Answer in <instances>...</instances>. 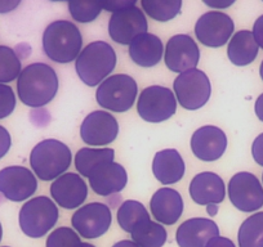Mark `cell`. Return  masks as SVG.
Instances as JSON below:
<instances>
[{"label": "cell", "instance_id": "cell-1", "mask_svg": "<svg viewBox=\"0 0 263 247\" xmlns=\"http://www.w3.org/2000/svg\"><path fill=\"white\" fill-rule=\"evenodd\" d=\"M58 90L54 70L45 64H32L22 70L17 80V93L24 105L37 108L50 103Z\"/></svg>", "mask_w": 263, "mask_h": 247}, {"label": "cell", "instance_id": "cell-2", "mask_svg": "<svg viewBox=\"0 0 263 247\" xmlns=\"http://www.w3.org/2000/svg\"><path fill=\"white\" fill-rule=\"evenodd\" d=\"M82 45V32L70 21L52 22L43 34L45 55L55 64H70L78 59Z\"/></svg>", "mask_w": 263, "mask_h": 247}, {"label": "cell", "instance_id": "cell-3", "mask_svg": "<svg viewBox=\"0 0 263 247\" xmlns=\"http://www.w3.org/2000/svg\"><path fill=\"white\" fill-rule=\"evenodd\" d=\"M116 66V53L106 42H93L82 50L75 64L78 76L88 87L102 84Z\"/></svg>", "mask_w": 263, "mask_h": 247}, {"label": "cell", "instance_id": "cell-4", "mask_svg": "<svg viewBox=\"0 0 263 247\" xmlns=\"http://www.w3.org/2000/svg\"><path fill=\"white\" fill-rule=\"evenodd\" d=\"M71 151L57 139H45L37 143L30 155V165L40 180H52L63 175L71 165Z\"/></svg>", "mask_w": 263, "mask_h": 247}, {"label": "cell", "instance_id": "cell-5", "mask_svg": "<svg viewBox=\"0 0 263 247\" xmlns=\"http://www.w3.org/2000/svg\"><path fill=\"white\" fill-rule=\"evenodd\" d=\"M58 220V209L50 198L40 196L27 201L20 211L21 231L30 238L44 237Z\"/></svg>", "mask_w": 263, "mask_h": 247}, {"label": "cell", "instance_id": "cell-6", "mask_svg": "<svg viewBox=\"0 0 263 247\" xmlns=\"http://www.w3.org/2000/svg\"><path fill=\"white\" fill-rule=\"evenodd\" d=\"M137 92V83L133 77L118 74L107 77L102 84H100L96 92V99L98 105L106 110L112 112H126L133 107Z\"/></svg>", "mask_w": 263, "mask_h": 247}, {"label": "cell", "instance_id": "cell-7", "mask_svg": "<svg viewBox=\"0 0 263 247\" xmlns=\"http://www.w3.org/2000/svg\"><path fill=\"white\" fill-rule=\"evenodd\" d=\"M173 88L179 105L190 111L204 107L211 98V81L201 70L192 69L179 74Z\"/></svg>", "mask_w": 263, "mask_h": 247}, {"label": "cell", "instance_id": "cell-8", "mask_svg": "<svg viewBox=\"0 0 263 247\" xmlns=\"http://www.w3.org/2000/svg\"><path fill=\"white\" fill-rule=\"evenodd\" d=\"M138 115L147 122H163L176 113L177 100L168 88L154 85L142 90L137 102Z\"/></svg>", "mask_w": 263, "mask_h": 247}, {"label": "cell", "instance_id": "cell-9", "mask_svg": "<svg viewBox=\"0 0 263 247\" xmlns=\"http://www.w3.org/2000/svg\"><path fill=\"white\" fill-rule=\"evenodd\" d=\"M232 205L244 213H253L263 206V187L255 175L247 171L235 174L229 183Z\"/></svg>", "mask_w": 263, "mask_h": 247}, {"label": "cell", "instance_id": "cell-10", "mask_svg": "<svg viewBox=\"0 0 263 247\" xmlns=\"http://www.w3.org/2000/svg\"><path fill=\"white\" fill-rule=\"evenodd\" d=\"M111 211L107 205L90 202L82 206L72 215L71 223L80 237L95 239L103 236L111 227Z\"/></svg>", "mask_w": 263, "mask_h": 247}, {"label": "cell", "instance_id": "cell-11", "mask_svg": "<svg viewBox=\"0 0 263 247\" xmlns=\"http://www.w3.org/2000/svg\"><path fill=\"white\" fill-rule=\"evenodd\" d=\"M147 31V21L137 7H129L115 12L108 22V34L112 42L121 45H130L132 42Z\"/></svg>", "mask_w": 263, "mask_h": 247}, {"label": "cell", "instance_id": "cell-12", "mask_svg": "<svg viewBox=\"0 0 263 247\" xmlns=\"http://www.w3.org/2000/svg\"><path fill=\"white\" fill-rule=\"evenodd\" d=\"M234 21L223 12L211 11L203 14L195 25L197 40L209 48L226 44L234 32Z\"/></svg>", "mask_w": 263, "mask_h": 247}, {"label": "cell", "instance_id": "cell-13", "mask_svg": "<svg viewBox=\"0 0 263 247\" xmlns=\"http://www.w3.org/2000/svg\"><path fill=\"white\" fill-rule=\"evenodd\" d=\"M37 190L34 174L24 166H8L0 170V193L9 201L21 202Z\"/></svg>", "mask_w": 263, "mask_h": 247}, {"label": "cell", "instance_id": "cell-14", "mask_svg": "<svg viewBox=\"0 0 263 247\" xmlns=\"http://www.w3.org/2000/svg\"><path fill=\"white\" fill-rule=\"evenodd\" d=\"M164 59L171 71L182 74L189 70L196 69L200 59V50L189 35H174L166 43Z\"/></svg>", "mask_w": 263, "mask_h": 247}, {"label": "cell", "instance_id": "cell-15", "mask_svg": "<svg viewBox=\"0 0 263 247\" xmlns=\"http://www.w3.org/2000/svg\"><path fill=\"white\" fill-rule=\"evenodd\" d=\"M119 134V123L111 113L93 111L80 127L83 142L90 146H106L112 143Z\"/></svg>", "mask_w": 263, "mask_h": 247}, {"label": "cell", "instance_id": "cell-16", "mask_svg": "<svg viewBox=\"0 0 263 247\" xmlns=\"http://www.w3.org/2000/svg\"><path fill=\"white\" fill-rule=\"evenodd\" d=\"M50 196L58 206L71 210L82 206L87 200L88 187L80 175L66 173L53 181L50 186Z\"/></svg>", "mask_w": 263, "mask_h": 247}, {"label": "cell", "instance_id": "cell-17", "mask_svg": "<svg viewBox=\"0 0 263 247\" xmlns=\"http://www.w3.org/2000/svg\"><path fill=\"white\" fill-rule=\"evenodd\" d=\"M128 181L125 169L114 161L101 162L90 171L89 184L93 192L107 197L123 191Z\"/></svg>", "mask_w": 263, "mask_h": 247}, {"label": "cell", "instance_id": "cell-18", "mask_svg": "<svg viewBox=\"0 0 263 247\" xmlns=\"http://www.w3.org/2000/svg\"><path fill=\"white\" fill-rule=\"evenodd\" d=\"M227 137L222 129L212 125L199 128L191 137V150L199 160L212 162L223 156Z\"/></svg>", "mask_w": 263, "mask_h": 247}, {"label": "cell", "instance_id": "cell-19", "mask_svg": "<svg viewBox=\"0 0 263 247\" xmlns=\"http://www.w3.org/2000/svg\"><path fill=\"white\" fill-rule=\"evenodd\" d=\"M219 236L216 221L205 218H192L183 221L176 233L179 247H206L213 238Z\"/></svg>", "mask_w": 263, "mask_h": 247}, {"label": "cell", "instance_id": "cell-20", "mask_svg": "<svg viewBox=\"0 0 263 247\" xmlns=\"http://www.w3.org/2000/svg\"><path fill=\"white\" fill-rule=\"evenodd\" d=\"M190 196L197 205H218L224 200L226 187L221 176L205 171L195 175L191 180Z\"/></svg>", "mask_w": 263, "mask_h": 247}, {"label": "cell", "instance_id": "cell-21", "mask_svg": "<svg viewBox=\"0 0 263 247\" xmlns=\"http://www.w3.org/2000/svg\"><path fill=\"white\" fill-rule=\"evenodd\" d=\"M150 208L154 218L159 223L172 225L178 221L183 213V200L173 188H160L154 193Z\"/></svg>", "mask_w": 263, "mask_h": 247}, {"label": "cell", "instance_id": "cell-22", "mask_svg": "<svg viewBox=\"0 0 263 247\" xmlns=\"http://www.w3.org/2000/svg\"><path fill=\"white\" fill-rule=\"evenodd\" d=\"M186 171V165L177 150H163L158 152L153 161V173L164 186L181 180Z\"/></svg>", "mask_w": 263, "mask_h": 247}, {"label": "cell", "instance_id": "cell-23", "mask_svg": "<svg viewBox=\"0 0 263 247\" xmlns=\"http://www.w3.org/2000/svg\"><path fill=\"white\" fill-rule=\"evenodd\" d=\"M164 47L161 40L154 34L140 35L129 45V57L141 67H154L163 58Z\"/></svg>", "mask_w": 263, "mask_h": 247}, {"label": "cell", "instance_id": "cell-24", "mask_svg": "<svg viewBox=\"0 0 263 247\" xmlns=\"http://www.w3.org/2000/svg\"><path fill=\"white\" fill-rule=\"evenodd\" d=\"M258 50L259 47L255 42L253 32L241 30L237 31L230 40L227 55L235 66H248L254 62L258 55Z\"/></svg>", "mask_w": 263, "mask_h": 247}, {"label": "cell", "instance_id": "cell-25", "mask_svg": "<svg viewBox=\"0 0 263 247\" xmlns=\"http://www.w3.org/2000/svg\"><path fill=\"white\" fill-rule=\"evenodd\" d=\"M151 220L147 210L141 202L135 200L124 201L118 210V223L124 232L132 233L137 227Z\"/></svg>", "mask_w": 263, "mask_h": 247}, {"label": "cell", "instance_id": "cell-26", "mask_svg": "<svg viewBox=\"0 0 263 247\" xmlns=\"http://www.w3.org/2000/svg\"><path fill=\"white\" fill-rule=\"evenodd\" d=\"M132 241L140 247H163L166 242L165 228L155 221H146L132 232Z\"/></svg>", "mask_w": 263, "mask_h": 247}, {"label": "cell", "instance_id": "cell-27", "mask_svg": "<svg viewBox=\"0 0 263 247\" xmlns=\"http://www.w3.org/2000/svg\"><path fill=\"white\" fill-rule=\"evenodd\" d=\"M115 151L111 148H82L78 151L75 156V168L79 171L80 175L89 178V174L98 163L106 161H114Z\"/></svg>", "mask_w": 263, "mask_h": 247}, {"label": "cell", "instance_id": "cell-28", "mask_svg": "<svg viewBox=\"0 0 263 247\" xmlns=\"http://www.w3.org/2000/svg\"><path fill=\"white\" fill-rule=\"evenodd\" d=\"M237 239L239 247H263V211L242 221Z\"/></svg>", "mask_w": 263, "mask_h": 247}, {"label": "cell", "instance_id": "cell-29", "mask_svg": "<svg viewBox=\"0 0 263 247\" xmlns=\"http://www.w3.org/2000/svg\"><path fill=\"white\" fill-rule=\"evenodd\" d=\"M143 11L147 16L158 22H168L181 12V0H142Z\"/></svg>", "mask_w": 263, "mask_h": 247}, {"label": "cell", "instance_id": "cell-30", "mask_svg": "<svg viewBox=\"0 0 263 247\" xmlns=\"http://www.w3.org/2000/svg\"><path fill=\"white\" fill-rule=\"evenodd\" d=\"M21 60L12 48L0 45V84L11 83L21 75Z\"/></svg>", "mask_w": 263, "mask_h": 247}, {"label": "cell", "instance_id": "cell-31", "mask_svg": "<svg viewBox=\"0 0 263 247\" xmlns=\"http://www.w3.org/2000/svg\"><path fill=\"white\" fill-rule=\"evenodd\" d=\"M80 243L79 234L67 227L54 229L47 238V247H78Z\"/></svg>", "mask_w": 263, "mask_h": 247}, {"label": "cell", "instance_id": "cell-32", "mask_svg": "<svg viewBox=\"0 0 263 247\" xmlns=\"http://www.w3.org/2000/svg\"><path fill=\"white\" fill-rule=\"evenodd\" d=\"M102 4L96 3H69V12L75 21L89 24L100 16Z\"/></svg>", "mask_w": 263, "mask_h": 247}, {"label": "cell", "instance_id": "cell-33", "mask_svg": "<svg viewBox=\"0 0 263 247\" xmlns=\"http://www.w3.org/2000/svg\"><path fill=\"white\" fill-rule=\"evenodd\" d=\"M16 108V95L9 85L0 84V120L11 115Z\"/></svg>", "mask_w": 263, "mask_h": 247}, {"label": "cell", "instance_id": "cell-34", "mask_svg": "<svg viewBox=\"0 0 263 247\" xmlns=\"http://www.w3.org/2000/svg\"><path fill=\"white\" fill-rule=\"evenodd\" d=\"M136 0H112V2H108V3H102V9H106L107 12H112L114 13L121 9L129 8V7L136 6Z\"/></svg>", "mask_w": 263, "mask_h": 247}, {"label": "cell", "instance_id": "cell-35", "mask_svg": "<svg viewBox=\"0 0 263 247\" xmlns=\"http://www.w3.org/2000/svg\"><path fill=\"white\" fill-rule=\"evenodd\" d=\"M12 139L11 134H9L8 130L4 127L0 125V158H3L4 156L8 153L9 148H11Z\"/></svg>", "mask_w": 263, "mask_h": 247}, {"label": "cell", "instance_id": "cell-36", "mask_svg": "<svg viewBox=\"0 0 263 247\" xmlns=\"http://www.w3.org/2000/svg\"><path fill=\"white\" fill-rule=\"evenodd\" d=\"M252 155L258 165L263 166V133L258 135L252 146Z\"/></svg>", "mask_w": 263, "mask_h": 247}, {"label": "cell", "instance_id": "cell-37", "mask_svg": "<svg viewBox=\"0 0 263 247\" xmlns=\"http://www.w3.org/2000/svg\"><path fill=\"white\" fill-rule=\"evenodd\" d=\"M253 35H254V39L257 42L258 47H260L263 49V14L260 17H258L257 21L254 22Z\"/></svg>", "mask_w": 263, "mask_h": 247}, {"label": "cell", "instance_id": "cell-38", "mask_svg": "<svg viewBox=\"0 0 263 247\" xmlns=\"http://www.w3.org/2000/svg\"><path fill=\"white\" fill-rule=\"evenodd\" d=\"M206 247H236L234 242L230 238H226V237H216V238L212 239Z\"/></svg>", "mask_w": 263, "mask_h": 247}, {"label": "cell", "instance_id": "cell-39", "mask_svg": "<svg viewBox=\"0 0 263 247\" xmlns=\"http://www.w3.org/2000/svg\"><path fill=\"white\" fill-rule=\"evenodd\" d=\"M20 0H0V13H9L20 6Z\"/></svg>", "mask_w": 263, "mask_h": 247}, {"label": "cell", "instance_id": "cell-40", "mask_svg": "<svg viewBox=\"0 0 263 247\" xmlns=\"http://www.w3.org/2000/svg\"><path fill=\"white\" fill-rule=\"evenodd\" d=\"M204 4H205V6L212 7V8L223 9V8H227V7L232 6V4H234V0H229V2H226V0H216V2H212V0H204Z\"/></svg>", "mask_w": 263, "mask_h": 247}, {"label": "cell", "instance_id": "cell-41", "mask_svg": "<svg viewBox=\"0 0 263 247\" xmlns=\"http://www.w3.org/2000/svg\"><path fill=\"white\" fill-rule=\"evenodd\" d=\"M254 111L257 117L263 122V93L257 98V100H255Z\"/></svg>", "mask_w": 263, "mask_h": 247}, {"label": "cell", "instance_id": "cell-42", "mask_svg": "<svg viewBox=\"0 0 263 247\" xmlns=\"http://www.w3.org/2000/svg\"><path fill=\"white\" fill-rule=\"evenodd\" d=\"M112 247H140L137 243H135L133 241H128V239H124V241L116 242Z\"/></svg>", "mask_w": 263, "mask_h": 247}, {"label": "cell", "instance_id": "cell-43", "mask_svg": "<svg viewBox=\"0 0 263 247\" xmlns=\"http://www.w3.org/2000/svg\"><path fill=\"white\" fill-rule=\"evenodd\" d=\"M206 211H208L209 215L214 216L217 214V211H218V206H217V205H208V206H206Z\"/></svg>", "mask_w": 263, "mask_h": 247}, {"label": "cell", "instance_id": "cell-44", "mask_svg": "<svg viewBox=\"0 0 263 247\" xmlns=\"http://www.w3.org/2000/svg\"><path fill=\"white\" fill-rule=\"evenodd\" d=\"M78 247H96V246H95V244L87 243V242H82V243H80Z\"/></svg>", "mask_w": 263, "mask_h": 247}, {"label": "cell", "instance_id": "cell-45", "mask_svg": "<svg viewBox=\"0 0 263 247\" xmlns=\"http://www.w3.org/2000/svg\"><path fill=\"white\" fill-rule=\"evenodd\" d=\"M259 75H260V79L263 80V60H262V64H260V67H259Z\"/></svg>", "mask_w": 263, "mask_h": 247}, {"label": "cell", "instance_id": "cell-46", "mask_svg": "<svg viewBox=\"0 0 263 247\" xmlns=\"http://www.w3.org/2000/svg\"><path fill=\"white\" fill-rule=\"evenodd\" d=\"M2 237H3V228H2V223H0V241H2Z\"/></svg>", "mask_w": 263, "mask_h": 247}, {"label": "cell", "instance_id": "cell-47", "mask_svg": "<svg viewBox=\"0 0 263 247\" xmlns=\"http://www.w3.org/2000/svg\"><path fill=\"white\" fill-rule=\"evenodd\" d=\"M4 247H8V246H4Z\"/></svg>", "mask_w": 263, "mask_h": 247}, {"label": "cell", "instance_id": "cell-48", "mask_svg": "<svg viewBox=\"0 0 263 247\" xmlns=\"http://www.w3.org/2000/svg\"><path fill=\"white\" fill-rule=\"evenodd\" d=\"M262 179H263V176H262Z\"/></svg>", "mask_w": 263, "mask_h": 247}]
</instances>
